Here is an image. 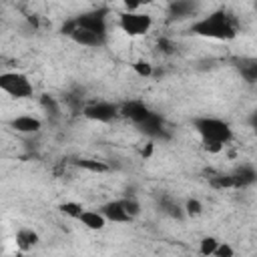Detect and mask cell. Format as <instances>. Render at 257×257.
Masks as SVG:
<instances>
[{"label":"cell","mask_w":257,"mask_h":257,"mask_svg":"<svg viewBox=\"0 0 257 257\" xmlns=\"http://www.w3.org/2000/svg\"><path fill=\"white\" fill-rule=\"evenodd\" d=\"M197 0H171L167 12L171 18L183 20V18H191L197 14Z\"/></svg>","instance_id":"obj_10"},{"label":"cell","mask_w":257,"mask_h":257,"mask_svg":"<svg viewBox=\"0 0 257 257\" xmlns=\"http://www.w3.org/2000/svg\"><path fill=\"white\" fill-rule=\"evenodd\" d=\"M151 112H153V110H151L143 100H126V102H122V104L118 106V114L124 116V118H128V120L135 122L137 126H139Z\"/></svg>","instance_id":"obj_9"},{"label":"cell","mask_w":257,"mask_h":257,"mask_svg":"<svg viewBox=\"0 0 257 257\" xmlns=\"http://www.w3.org/2000/svg\"><path fill=\"white\" fill-rule=\"evenodd\" d=\"M118 28L128 36H145L153 28V16L141 10L118 14Z\"/></svg>","instance_id":"obj_5"},{"label":"cell","mask_w":257,"mask_h":257,"mask_svg":"<svg viewBox=\"0 0 257 257\" xmlns=\"http://www.w3.org/2000/svg\"><path fill=\"white\" fill-rule=\"evenodd\" d=\"M195 131L201 137V143L207 151L211 153H219L223 147H227L233 139V131L231 126L215 116H199L195 118Z\"/></svg>","instance_id":"obj_2"},{"label":"cell","mask_w":257,"mask_h":257,"mask_svg":"<svg viewBox=\"0 0 257 257\" xmlns=\"http://www.w3.org/2000/svg\"><path fill=\"white\" fill-rule=\"evenodd\" d=\"M215 257H233L235 255V251H233V247L229 245V243H225V241H219L217 243V247H215V253H213Z\"/></svg>","instance_id":"obj_19"},{"label":"cell","mask_w":257,"mask_h":257,"mask_svg":"<svg viewBox=\"0 0 257 257\" xmlns=\"http://www.w3.org/2000/svg\"><path fill=\"white\" fill-rule=\"evenodd\" d=\"M38 243V233L32 229H20L16 233V247L20 251H30Z\"/></svg>","instance_id":"obj_14"},{"label":"cell","mask_w":257,"mask_h":257,"mask_svg":"<svg viewBox=\"0 0 257 257\" xmlns=\"http://www.w3.org/2000/svg\"><path fill=\"white\" fill-rule=\"evenodd\" d=\"M10 126L16 133L30 135V133H38L42 128V120L38 116H32V114H18V116H14L10 120Z\"/></svg>","instance_id":"obj_11"},{"label":"cell","mask_w":257,"mask_h":257,"mask_svg":"<svg viewBox=\"0 0 257 257\" xmlns=\"http://www.w3.org/2000/svg\"><path fill=\"white\" fill-rule=\"evenodd\" d=\"M183 209H185V215H199L203 211V205L199 199H189Z\"/></svg>","instance_id":"obj_20"},{"label":"cell","mask_w":257,"mask_h":257,"mask_svg":"<svg viewBox=\"0 0 257 257\" xmlns=\"http://www.w3.org/2000/svg\"><path fill=\"white\" fill-rule=\"evenodd\" d=\"M78 26L82 28H88V30H94V32H100V34H106L108 30V22H106V10H94V12H86V14H80L76 18H72Z\"/></svg>","instance_id":"obj_8"},{"label":"cell","mask_w":257,"mask_h":257,"mask_svg":"<svg viewBox=\"0 0 257 257\" xmlns=\"http://www.w3.org/2000/svg\"><path fill=\"white\" fill-rule=\"evenodd\" d=\"M0 90L12 98H28L34 92V84L30 78L18 70L0 72Z\"/></svg>","instance_id":"obj_4"},{"label":"cell","mask_w":257,"mask_h":257,"mask_svg":"<svg viewBox=\"0 0 257 257\" xmlns=\"http://www.w3.org/2000/svg\"><path fill=\"white\" fill-rule=\"evenodd\" d=\"M100 213L104 215L106 221H112V223H131L135 217H139L141 203L135 197H122V199H114V201L104 203L100 207Z\"/></svg>","instance_id":"obj_3"},{"label":"cell","mask_w":257,"mask_h":257,"mask_svg":"<svg viewBox=\"0 0 257 257\" xmlns=\"http://www.w3.org/2000/svg\"><path fill=\"white\" fill-rule=\"evenodd\" d=\"M82 114L88 118V120H94V122H110L114 120L118 114V106L112 104V102H106V100H92L88 104L82 106Z\"/></svg>","instance_id":"obj_7"},{"label":"cell","mask_w":257,"mask_h":257,"mask_svg":"<svg viewBox=\"0 0 257 257\" xmlns=\"http://www.w3.org/2000/svg\"><path fill=\"white\" fill-rule=\"evenodd\" d=\"M191 32L203 38H211V40H231L239 34V24H237V18L231 16L229 12L215 10L199 18L191 26Z\"/></svg>","instance_id":"obj_1"},{"label":"cell","mask_w":257,"mask_h":257,"mask_svg":"<svg viewBox=\"0 0 257 257\" xmlns=\"http://www.w3.org/2000/svg\"><path fill=\"white\" fill-rule=\"evenodd\" d=\"M78 167H80V169H86V171H90V173H106V171H108V167H106L104 163L92 161V159H80V161H78Z\"/></svg>","instance_id":"obj_16"},{"label":"cell","mask_w":257,"mask_h":257,"mask_svg":"<svg viewBox=\"0 0 257 257\" xmlns=\"http://www.w3.org/2000/svg\"><path fill=\"white\" fill-rule=\"evenodd\" d=\"M76 221H80V223H82L86 229H90V231H100V229H104V225H106L104 215H102L100 211H92V209H82Z\"/></svg>","instance_id":"obj_12"},{"label":"cell","mask_w":257,"mask_h":257,"mask_svg":"<svg viewBox=\"0 0 257 257\" xmlns=\"http://www.w3.org/2000/svg\"><path fill=\"white\" fill-rule=\"evenodd\" d=\"M231 181H233V187H249L255 183L257 179V173H255V167L253 165H241L235 173L229 175Z\"/></svg>","instance_id":"obj_13"},{"label":"cell","mask_w":257,"mask_h":257,"mask_svg":"<svg viewBox=\"0 0 257 257\" xmlns=\"http://www.w3.org/2000/svg\"><path fill=\"white\" fill-rule=\"evenodd\" d=\"M149 2H151V0H120L124 12H135V10H139L143 4H149Z\"/></svg>","instance_id":"obj_22"},{"label":"cell","mask_w":257,"mask_h":257,"mask_svg":"<svg viewBox=\"0 0 257 257\" xmlns=\"http://www.w3.org/2000/svg\"><path fill=\"white\" fill-rule=\"evenodd\" d=\"M62 32L72 38L76 44L80 46H88V48H100L106 44V34H100V32H94V30H88V28H82L78 26L74 20H68L64 26H62Z\"/></svg>","instance_id":"obj_6"},{"label":"cell","mask_w":257,"mask_h":257,"mask_svg":"<svg viewBox=\"0 0 257 257\" xmlns=\"http://www.w3.org/2000/svg\"><path fill=\"white\" fill-rule=\"evenodd\" d=\"M161 209H163V213H167L173 219H183V215H185V209L179 203L171 201V199H163L161 201Z\"/></svg>","instance_id":"obj_15"},{"label":"cell","mask_w":257,"mask_h":257,"mask_svg":"<svg viewBox=\"0 0 257 257\" xmlns=\"http://www.w3.org/2000/svg\"><path fill=\"white\" fill-rule=\"evenodd\" d=\"M217 239H213V237H205V239H201V245H199V253H203V255H213L215 253V247H217Z\"/></svg>","instance_id":"obj_18"},{"label":"cell","mask_w":257,"mask_h":257,"mask_svg":"<svg viewBox=\"0 0 257 257\" xmlns=\"http://www.w3.org/2000/svg\"><path fill=\"white\" fill-rule=\"evenodd\" d=\"M133 66H135V70H137L139 76H151V74H153V66H151V62H147V60H137Z\"/></svg>","instance_id":"obj_21"},{"label":"cell","mask_w":257,"mask_h":257,"mask_svg":"<svg viewBox=\"0 0 257 257\" xmlns=\"http://www.w3.org/2000/svg\"><path fill=\"white\" fill-rule=\"evenodd\" d=\"M82 209H84V207H82L80 203H74V201H66V203L60 205V211H62L64 215H68L70 219H78V215H80Z\"/></svg>","instance_id":"obj_17"},{"label":"cell","mask_w":257,"mask_h":257,"mask_svg":"<svg viewBox=\"0 0 257 257\" xmlns=\"http://www.w3.org/2000/svg\"><path fill=\"white\" fill-rule=\"evenodd\" d=\"M42 106L46 110H50V114H58V104L54 102L52 96H42Z\"/></svg>","instance_id":"obj_23"}]
</instances>
